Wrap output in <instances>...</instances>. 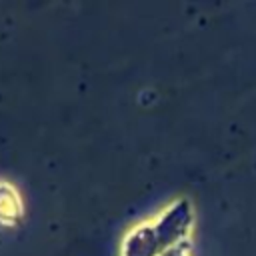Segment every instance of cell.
Instances as JSON below:
<instances>
[{
    "mask_svg": "<svg viewBox=\"0 0 256 256\" xmlns=\"http://www.w3.org/2000/svg\"><path fill=\"white\" fill-rule=\"evenodd\" d=\"M160 256H188V244L186 242H180L176 246H170L168 250H164Z\"/></svg>",
    "mask_w": 256,
    "mask_h": 256,
    "instance_id": "1",
    "label": "cell"
}]
</instances>
